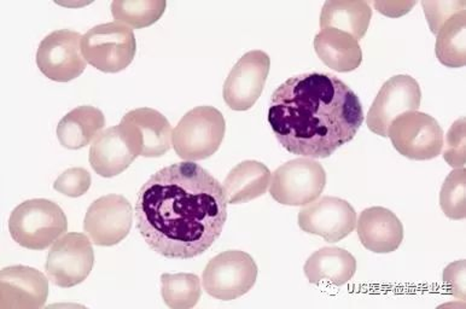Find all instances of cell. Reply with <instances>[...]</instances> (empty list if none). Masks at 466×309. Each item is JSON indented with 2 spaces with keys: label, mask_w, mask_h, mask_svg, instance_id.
Listing matches in <instances>:
<instances>
[{
  "label": "cell",
  "mask_w": 466,
  "mask_h": 309,
  "mask_svg": "<svg viewBox=\"0 0 466 309\" xmlns=\"http://www.w3.org/2000/svg\"><path fill=\"white\" fill-rule=\"evenodd\" d=\"M223 185L195 162L160 169L140 187L137 229L155 253L188 260L207 252L228 220Z\"/></svg>",
  "instance_id": "obj_1"
},
{
  "label": "cell",
  "mask_w": 466,
  "mask_h": 309,
  "mask_svg": "<svg viewBox=\"0 0 466 309\" xmlns=\"http://www.w3.org/2000/svg\"><path fill=\"white\" fill-rule=\"evenodd\" d=\"M357 94L329 73L289 77L273 92L268 123L287 152L328 158L353 141L364 124Z\"/></svg>",
  "instance_id": "obj_2"
},
{
  "label": "cell",
  "mask_w": 466,
  "mask_h": 309,
  "mask_svg": "<svg viewBox=\"0 0 466 309\" xmlns=\"http://www.w3.org/2000/svg\"><path fill=\"white\" fill-rule=\"evenodd\" d=\"M9 230L17 244L31 250H44L66 234L68 220L55 202L35 198L14 209L9 219Z\"/></svg>",
  "instance_id": "obj_3"
},
{
  "label": "cell",
  "mask_w": 466,
  "mask_h": 309,
  "mask_svg": "<svg viewBox=\"0 0 466 309\" xmlns=\"http://www.w3.org/2000/svg\"><path fill=\"white\" fill-rule=\"evenodd\" d=\"M227 121L219 110L205 105L190 110L173 132V148L184 161H202L219 150Z\"/></svg>",
  "instance_id": "obj_4"
},
{
  "label": "cell",
  "mask_w": 466,
  "mask_h": 309,
  "mask_svg": "<svg viewBox=\"0 0 466 309\" xmlns=\"http://www.w3.org/2000/svg\"><path fill=\"white\" fill-rule=\"evenodd\" d=\"M81 50L85 60L98 71H125L136 56L135 33L117 22L95 25L83 35Z\"/></svg>",
  "instance_id": "obj_5"
},
{
  "label": "cell",
  "mask_w": 466,
  "mask_h": 309,
  "mask_svg": "<svg viewBox=\"0 0 466 309\" xmlns=\"http://www.w3.org/2000/svg\"><path fill=\"white\" fill-rule=\"evenodd\" d=\"M258 264L242 250H228L214 256L203 271L205 292L214 299L232 301L249 293L258 279Z\"/></svg>",
  "instance_id": "obj_6"
},
{
  "label": "cell",
  "mask_w": 466,
  "mask_h": 309,
  "mask_svg": "<svg viewBox=\"0 0 466 309\" xmlns=\"http://www.w3.org/2000/svg\"><path fill=\"white\" fill-rule=\"evenodd\" d=\"M327 185L323 165L309 157L288 161L273 173L269 194L280 204L301 207L317 201Z\"/></svg>",
  "instance_id": "obj_7"
},
{
  "label": "cell",
  "mask_w": 466,
  "mask_h": 309,
  "mask_svg": "<svg viewBox=\"0 0 466 309\" xmlns=\"http://www.w3.org/2000/svg\"><path fill=\"white\" fill-rule=\"evenodd\" d=\"M388 137L399 154L416 161L438 157L445 145L438 121L418 110L397 117L390 125Z\"/></svg>",
  "instance_id": "obj_8"
},
{
  "label": "cell",
  "mask_w": 466,
  "mask_h": 309,
  "mask_svg": "<svg viewBox=\"0 0 466 309\" xmlns=\"http://www.w3.org/2000/svg\"><path fill=\"white\" fill-rule=\"evenodd\" d=\"M94 264L91 239L86 234L72 232L55 242L47 255L46 271L54 285L68 289L86 281Z\"/></svg>",
  "instance_id": "obj_9"
},
{
  "label": "cell",
  "mask_w": 466,
  "mask_h": 309,
  "mask_svg": "<svg viewBox=\"0 0 466 309\" xmlns=\"http://www.w3.org/2000/svg\"><path fill=\"white\" fill-rule=\"evenodd\" d=\"M81 42L83 35L70 29L50 33L36 51V65L40 72L57 83H68L79 77L87 65Z\"/></svg>",
  "instance_id": "obj_10"
},
{
  "label": "cell",
  "mask_w": 466,
  "mask_h": 309,
  "mask_svg": "<svg viewBox=\"0 0 466 309\" xmlns=\"http://www.w3.org/2000/svg\"><path fill=\"white\" fill-rule=\"evenodd\" d=\"M421 101L420 84L410 75H395L384 83L368 114L369 130L388 138L391 123L401 114L417 112Z\"/></svg>",
  "instance_id": "obj_11"
},
{
  "label": "cell",
  "mask_w": 466,
  "mask_h": 309,
  "mask_svg": "<svg viewBox=\"0 0 466 309\" xmlns=\"http://www.w3.org/2000/svg\"><path fill=\"white\" fill-rule=\"evenodd\" d=\"M118 127L137 157H161L171 150V124L157 110H131L122 117Z\"/></svg>",
  "instance_id": "obj_12"
},
{
  "label": "cell",
  "mask_w": 466,
  "mask_h": 309,
  "mask_svg": "<svg viewBox=\"0 0 466 309\" xmlns=\"http://www.w3.org/2000/svg\"><path fill=\"white\" fill-rule=\"evenodd\" d=\"M271 58L261 50L249 51L239 58L225 81L224 101L236 112L253 108L268 80Z\"/></svg>",
  "instance_id": "obj_13"
},
{
  "label": "cell",
  "mask_w": 466,
  "mask_h": 309,
  "mask_svg": "<svg viewBox=\"0 0 466 309\" xmlns=\"http://www.w3.org/2000/svg\"><path fill=\"white\" fill-rule=\"evenodd\" d=\"M132 205L121 194H106L90 205L84 220V230L91 242L99 246H113L131 232Z\"/></svg>",
  "instance_id": "obj_14"
},
{
  "label": "cell",
  "mask_w": 466,
  "mask_h": 309,
  "mask_svg": "<svg viewBox=\"0 0 466 309\" xmlns=\"http://www.w3.org/2000/svg\"><path fill=\"white\" fill-rule=\"evenodd\" d=\"M357 225V213L350 202L325 196L307 204L299 213V226L303 232L319 235L329 243L349 237Z\"/></svg>",
  "instance_id": "obj_15"
},
{
  "label": "cell",
  "mask_w": 466,
  "mask_h": 309,
  "mask_svg": "<svg viewBox=\"0 0 466 309\" xmlns=\"http://www.w3.org/2000/svg\"><path fill=\"white\" fill-rule=\"evenodd\" d=\"M49 296V281L42 272L28 266L3 268L0 274V308L39 309Z\"/></svg>",
  "instance_id": "obj_16"
},
{
  "label": "cell",
  "mask_w": 466,
  "mask_h": 309,
  "mask_svg": "<svg viewBox=\"0 0 466 309\" xmlns=\"http://www.w3.org/2000/svg\"><path fill=\"white\" fill-rule=\"evenodd\" d=\"M358 235L370 252L390 254L398 250L404 241V226L390 209L371 207L359 216Z\"/></svg>",
  "instance_id": "obj_17"
},
{
  "label": "cell",
  "mask_w": 466,
  "mask_h": 309,
  "mask_svg": "<svg viewBox=\"0 0 466 309\" xmlns=\"http://www.w3.org/2000/svg\"><path fill=\"white\" fill-rule=\"evenodd\" d=\"M136 158L118 126L102 132L90 149L91 167L103 178L121 174Z\"/></svg>",
  "instance_id": "obj_18"
},
{
  "label": "cell",
  "mask_w": 466,
  "mask_h": 309,
  "mask_svg": "<svg viewBox=\"0 0 466 309\" xmlns=\"http://www.w3.org/2000/svg\"><path fill=\"white\" fill-rule=\"evenodd\" d=\"M314 49L321 62L332 71L353 72L362 62V51L358 40L339 29H321L314 38Z\"/></svg>",
  "instance_id": "obj_19"
},
{
  "label": "cell",
  "mask_w": 466,
  "mask_h": 309,
  "mask_svg": "<svg viewBox=\"0 0 466 309\" xmlns=\"http://www.w3.org/2000/svg\"><path fill=\"white\" fill-rule=\"evenodd\" d=\"M303 271L310 284L327 282L342 286L354 277L357 260L345 249L325 246L309 257Z\"/></svg>",
  "instance_id": "obj_20"
},
{
  "label": "cell",
  "mask_w": 466,
  "mask_h": 309,
  "mask_svg": "<svg viewBox=\"0 0 466 309\" xmlns=\"http://www.w3.org/2000/svg\"><path fill=\"white\" fill-rule=\"evenodd\" d=\"M272 173L262 162H240L228 173L224 182L228 204H247L261 197L271 185Z\"/></svg>",
  "instance_id": "obj_21"
},
{
  "label": "cell",
  "mask_w": 466,
  "mask_h": 309,
  "mask_svg": "<svg viewBox=\"0 0 466 309\" xmlns=\"http://www.w3.org/2000/svg\"><path fill=\"white\" fill-rule=\"evenodd\" d=\"M105 126L106 117L101 110L91 105L77 106L59 121L58 141L66 149H83L102 134Z\"/></svg>",
  "instance_id": "obj_22"
},
{
  "label": "cell",
  "mask_w": 466,
  "mask_h": 309,
  "mask_svg": "<svg viewBox=\"0 0 466 309\" xmlns=\"http://www.w3.org/2000/svg\"><path fill=\"white\" fill-rule=\"evenodd\" d=\"M372 9L362 0H328L320 14V27L349 33L354 39L364 38L371 22Z\"/></svg>",
  "instance_id": "obj_23"
},
{
  "label": "cell",
  "mask_w": 466,
  "mask_h": 309,
  "mask_svg": "<svg viewBox=\"0 0 466 309\" xmlns=\"http://www.w3.org/2000/svg\"><path fill=\"white\" fill-rule=\"evenodd\" d=\"M465 10L453 15L438 32L435 44L436 57L449 68H461L466 65Z\"/></svg>",
  "instance_id": "obj_24"
},
{
  "label": "cell",
  "mask_w": 466,
  "mask_h": 309,
  "mask_svg": "<svg viewBox=\"0 0 466 309\" xmlns=\"http://www.w3.org/2000/svg\"><path fill=\"white\" fill-rule=\"evenodd\" d=\"M166 7L165 0H114L112 14L117 24L140 29L157 24Z\"/></svg>",
  "instance_id": "obj_25"
},
{
  "label": "cell",
  "mask_w": 466,
  "mask_h": 309,
  "mask_svg": "<svg viewBox=\"0 0 466 309\" xmlns=\"http://www.w3.org/2000/svg\"><path fill=\"white\" fill-rule=\"evenodd\" d=\"M162 299L169 308L190 309L201 299V281L192 274L161 275Z\"/></svg>",
  "instance_id": "obj_26"
},
{
  "label": "cell",
  "mask_w": 466,
  "mask_h": 309,
  "mask_svg": "<svg viewBox=\"0 0 466 309\" xmlns=\"http://www.w3.org/2000/svg\"><path fill=\"white\" fill-rule=\"evenodd\" d=\"M466 172L456 168L447 176L440 193V205L447 218L461 220L466 216Z\"/></svg>",
  "instance_id": "obj_27"
},
{
  "label": "cell",
  "mask_w": 466,
  "mask_h": 309,
  "mask_svg": "<svg viewBox=\"0 0 466 309\" xmlns=\"http://www.w3.org/2000/svg\"><path fill=\"white\" fill-rule=\"evenodd\" d=\"M92 178L85 168L74 167L66 169L58 176L54 189L68 197H80L90 190Z\"/></svg>",
  "instance_id": "obj_28"
},
{
  "label": "cell",
  "mask_w": 466,
  "mask_h": 309,
  "mask_svg": "<svg viewBox=\"0 0 466 309\" xmlns=\"http://www.w3.org/2000/svg\"><path fill=\"white\" fill-rule=\"evenodd\" d=\"M425 16H427L429 27L434 35H438L440 28L446 21H449L453 15L465 10L466 3L461 0L456 2H421Z\"/></svg>",
  "instance_id": "obj_29"
},
{
  "label": "cell",
  "mask_w": 466,
  "mask_h": 309,
  "mask_svg": "<svg viewBox=\"0 0 466 309\" xmlns=\"http://www.w3.org/2000/svg\"><path fill=\"white\" fill-rule=\"evenodd\" d=\"M445 161L451 167L464 168L465 165V119L456 121L446 139Z\"/></svg>",
  "instance_id": "obj_30"
},
{
  "label": "cell",
  "mask_w": 466,
  "mask_h": 309,
  "mask_svg": "<svg viewBox=\"0 0 466 309\" xmlns=\"http://www.w3.org/2000/svg\"><path fill=\"white\" fill-rule=\"evenodd\" d=\"M443 281L449 286L451 294L461 300H465V261L461 260L449 264L443 272Z\"/></svg>",
  "instance_id": "obj_31"
},
{
  "label": "cell",
  "mask_w": 466,
  "mask_h": 309,
  "mask_svg": "<svg viewBox=\"0 0 466 309\" xmlns=\"http://www.w3.org/2000/svg\"><path fill=\"white\" fill-rule=\"evenodd\" d=\"M373 5L377 11L388 17H400L402 15L410 13V9L416 5V2H375Z\"/></svg>",
  "instance_id": "obj_32"
}]
</instances>
